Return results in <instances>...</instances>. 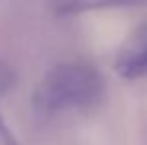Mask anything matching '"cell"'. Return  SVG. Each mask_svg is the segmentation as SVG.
Segmentation results:
<instances>
[{
    "instance_id": "5",
    "label": "cell",
    "mask_w": 147,
    "mask_h": 145,
    "mask_svg": "<svg viewBox=\"0 0 147 145\" xmlns=\"http://www.w3.org/2000/svg\"><path fill=\"white\" fill-rule=\"evenodd\" d=\"M0 143L2 145H18L16 139H14V135L10 133V129L6 127V123L2 121V117H0Z\"/></svg>"
},
{
    "instance_id": "2",
    "label": "cell",
    "mask_w": 147,
    "mask_h": 145,
    "mask_svg": "<svg viewBox=\"0 0 147 145\" xmlns=\"http://www.w3.org/2000/svg\"><path fill=\"white\" fill-rule=\"evenodd\" d=\"M115 72L125 80L147 76V26L133 30L121 44L115 58Z\"/></svg>"
},
{
    "instance_id": "1",
    "label": "cell",
    "mask_w": 147,
    "mask_h": 145,
    "mask_svg": "<svg viewBox=\"0 0 147 145\" xmlns=\"http://www.w3.org/2000/svg\"><path fill=\"white\" fill-rule=\"evenodd\" d=\"M103 96V78L86 64L52 68L34 92V105L42 113H60L96 105Z\"/></svg>"
},
{
    "instance_id": "3",
    "label": "cell",
    "mask_w": 147,
    "mask_h": 145,
    "mask_svg": "<svg viewBox=\"0 0 147 145\" xmlns=\"http://www.w3.org/2000/svg\"><path fill=\"white\" fill-rule=\"evenodd\" d=\"M147 0H70L66 10H92V8H107V6H127V4H143Z\"/></svg>"
},
{
    "instance_id": "4",
    "label": "cell",
    "mask_w": 147,
    "mask_h": 145,
    "mask_svg": "<svg viewBox=\"0 0 147 145\" xmlns=\"http://www.w3.org/2000/svg\"><path fill=\"white\" fill-rule=\"evenodd\" d=\"M12 82H14V76L10 72V68L4 66V64H0V94H4L12 86Z\"/></svg>"
}]
</instances>
